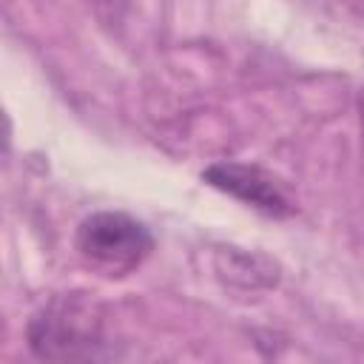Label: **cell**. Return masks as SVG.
I'll use <instances>...</instances> for the list:
<instances>
[{
	"label": "cell",
	"mask_w": 364,
	"mask_h": 364,
	"mask_svg": "<svg viewBox=\"0 0 364 364\" xmlns=\"http://www.w3.org/2000/svg\"><path fill=\"white\" fill-rule=\"evenodd\" d=\"M26 341L40 364H114L117 358L108 307L82 290L51 296L28 318Z\"/></svg>",
	"instance_id": "cell-1"
},
{
	"label": "cell",
	"mask_w": 364,
	"mask_h": 364,
	"mask_svg": "<svg viewBox=\"0 0 364 364\" xmlns=\"http://www.w3.org/2000/svg\"><path fill=\"white\" fill-rule=\"evenodd\" d=\"M77 253L108 276L134 273L154 253V233L145 222L122 210H97L85 216L74 236Z\"/></svg>",
	"instance_id": "cell-2"
},
{
	"label": "cell",
	"mask_w": 364,
	"mask_h": 364,
	"mask_svg": "<svg viewBox=\"0 0 364 364\" xmlns=\"http://www.w3.org/2000/svg\"><path fill=\"white\" fill-rule=\"evenodd\" d=\"M202 182L245 202L247 208H253L270 219H287L296 213V199L290 196L287 185L273 171H267L262 165L213 162L202 171Z\"/></svg>",
	"instance_id": "cell-3"
},
{
	"label": "cell",
	"mask_w": 364,
	"mask_h": 364,
	"mask_svg": "<svg viewBox=\"0 0 364 364\" xmlns=\"http://www.w3.org/2000/svg\"><path fill=\"white\" fill-rule=\"evenodd\" d=\"M358 111H361V148H364V88H361V100H358Z\"/></svg>",
	"instance_id": "cell-4"
}]
</instances>
